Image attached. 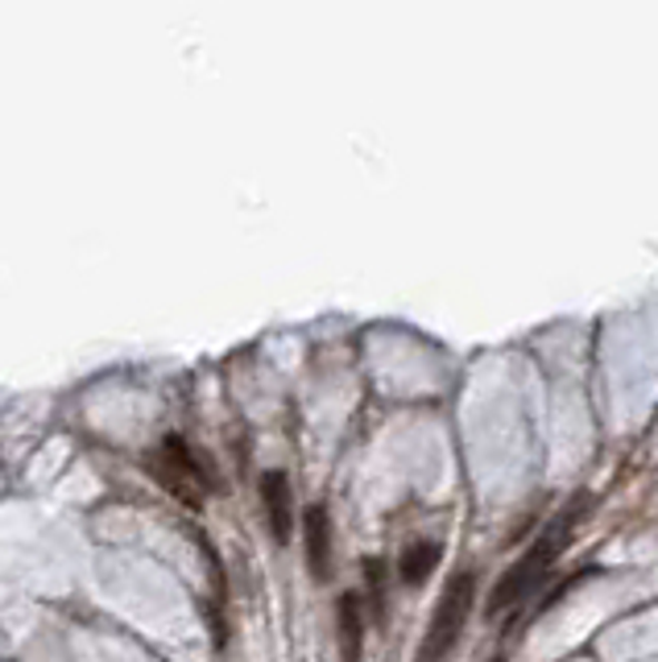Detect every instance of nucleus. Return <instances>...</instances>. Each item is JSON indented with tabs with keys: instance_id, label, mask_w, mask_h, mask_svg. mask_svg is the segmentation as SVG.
<instances>
[{
	"instance_id": "f257e3e1",
	"label": "nucleus",
	"mask_w": 658,
	"mask_h": 662,
	"mask_svg": "<svg viewBox=\"0 0 658 662\" xmlns=\"http://www.w3.org/2000/svg\"><path fill=\"white\" fill-rule=\"evenodd\" d=\"M585 517V501H576L571 510H563V514L551 522V526L542 530L539 539L513 560V567L498 580V589H493V596H489V617H501V613H513L518 604L527 601L530 592L542 584V575L551 572V563H556L559 546L571 539V530H576V522Z\"/></svg>"
},
{
	"instance_id": "f03ea898",
	"label": "nucleus",
	"mask_w": 658,
	"mask_h": 662,
	"mask_svg": "<svg viewBox=\"0 0 658 662\" xmlns=\"http://www.w3.org/2000/svg\"><path fill=\"white\" fill-rule=\"evenodd\" d=\"M472 604H477V580L472 572H455L448 584H443V596H439L435 613L426 621V633L419 642V654L414 662H448L452 650L460 646L464 638V625L472 617Z\"/></svg>"
},
{
	"instance_id": "7ed1b4c3",
	"label": "nucleus",
	"mask_w": 658,
	"mask_h": 662,
	"mask_svg": "<svg viewBox=\"0 0 658 662\" xmlns=\"http://www.w3.org/2000/svg\"><path fill=\"white\" fill-rule=\"evenodd\" d=\"M149 468L158 476L161 485L170 488L178 501H187V505H204V493H207V481H204V468H199V460L190 452L183 439H170L161 443L158 452L149 456Z\"/></svg>"
},
{
	"instance_id": "20e7f679",
	"label": "nucleus",
	"mask_w": 658,
	"mask_h": 662,
	"mask_svg": "<svg viewBox=\"0 0 658 662\" xmlns=\"http://www.w3.org/2000/svg\"><path fill=\"white\" fill-rule=\"evenodd\" d=\"M262 510H265V526L274 534V543L286 546L294 539V488L291 476L282 468L262 472Z\"/></svg>"
},
{
	"instance_id": "39448f33",
	"label": "nucleus",
	"mask_w": 658,
	"mask_h": 662,
	"mask_svg": "<svg viewBox=\"0 0 658 662\" xmlns=\"http://www.w3.org/2000/svg\"><path fill=\"white\" fill-rule=\"evenodd\" d=\"M303 551H307L311 575H315L320 584H327V575H332V551H336L327 505H307V510H303Z\"/></svg>"
},
{
	"instance_id": "423d86ee",
	"label": "nucleus",
	"mask_w": 658,
	"mask_h": 662,
	"mask_svg": "<svg viewBox=\"0 0 658 662\" xmlns=\"http://www.w3.org/2000/svg\"><path fill=\"white\" fill-rule=\"evenodd\" d=\"M365 633H369V617H365V601H361V592H340V601H336L340 659H344V662H361Z\"/></svg>"
},
{
	"instance_id": "0eeeda50",
	"label": "nucleus",
	"mask_w": 658,
	"mask_h": 662,
	"mask_svg": "<svg viewBox=\"0 0 658 662\" xmlns=\"http://www.w3.org/2000/svg\"><path fill=\"white\" fill-rule=\"evenodd\" d=\"M439 543H414V546H406L402 551V563H397V580L406 584V589H423L426 584V575L435 572V563H439Z\"/></svg>"
},
{
	"instance_id": "6e6552de",
	"label": "nucleus",
	"mask_w": 658,
	"mask_h": 662,
	"mask_svg": "<svg viewBox=\"0 0 658 662\" xmlns=\"http://www.w3.org/2000/svg\"><path fill=\"white\" fill-rule=\"evenodd\" d=\"M365 575H369V584H373V621H385V584H381V580H385V563L381 560H369L365 563Z\"/></svg>"
},
{
	"instance_id": "1a4fd4ad",
	"label": "nucleus",
	"mask_w": 658,
	"mask_h": 662,
	"mask_svg": "<svg viewBox=\"0 0 658 662\" xmlns=\"http://www.w3.org/2000/svg\"><path fill=\"white\" fill-rule=\"evenodd\" d=\"M484 662H505V654H493V659H484Z\"/></svg>"
}]
</instances>
